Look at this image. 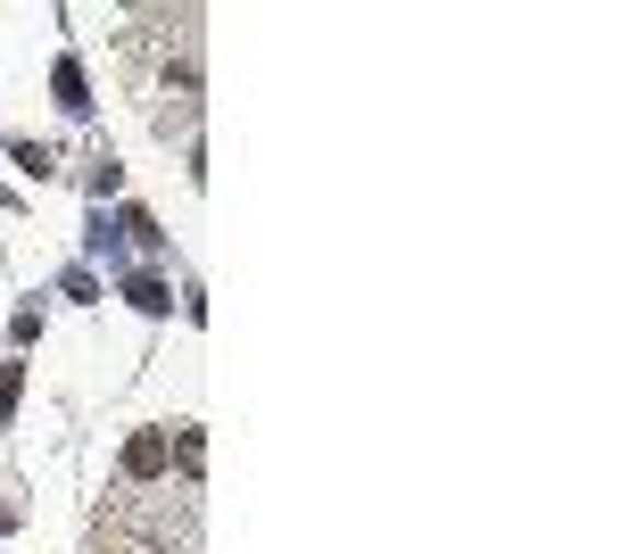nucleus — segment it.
I'll return each mask as SVG.
<instances>
[{"instance_id":"1","label":"nucleus","mask_w":621,"mask_h":554,"mask_svg":"<svg viewBox=\"0 0 621 554\" xmlns=\"http://www.w3.org/2000/svg\"><path fill=\"white\" fill-rule=\"evenodd\" d=\"M166 463H174V439H166V430H133V439H125V481H158Z\"/></svg>"},{"instance_id":"2","label":"nucleus","mask_w":621,"mask_h":554,"mask_svg":"<svg viewBox=\"0 0 621 554\" xmlns=\"http://www.w3.org/2000/svg\"><path fill=\"white\" fill-rule=\"evenodd\" d=\"M125 298H133L141 314H166V307H174V290H166L158 274H133V290H125Z\"/></svg>"},{"instance_id":"3","label":"nucleus","mask_w":621,"mask_h":554,"mask_svg":"<svg viewBox=\"0 0 621 554\" xmlns=\"http://www.w3.org/2000/svg\"><path fill=\"white\" fill-rule=\"evenodd\" d=\"M50 83H58V100H67V108H92V100H83V67H76V58H58Z\"/></svg>"},{"instance_id":"4","label":"nucleus","mask_w":621,"mask_h":554,"mask_svg":"<svg viewBox=\"0 0 621 554\" xmlns=\"http://www.w3.org/2000/svg\"><path fill=\"white\" fill-rule=\"evenodd\" d=\"M18 389H25V365H9V372H0V423L18 414Z\"/></svg>"}]
</instances>
